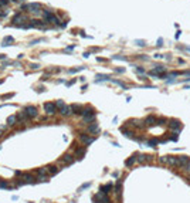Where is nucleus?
I'll return each mask as SVG.
<instances>
[{"instance_id": "16", "label": "nucleus", "mask_w": 190, "mask_h": 203, "mask_svg": "<svg viewBox=\"0 0 190 203\" xmlns=\"http://www.w3.org/2000/svg\"><path fill=\"white\" fill-rule=\"evenodd\" d=\"M23 20H26V17H24L23 14H17V16H14V23H21Z\"/></svg>"}, {"instance_id": "7", "label": "nucleus", "mask_w": 190, "mask_h": 203, "mask_svg": "<svg viewBox=\"0 0 190 203\" xmlns=\"http://www.w3.org/2000/svg\"><path fill=\"white\" fill-rule=\"evenodd\" d=\"M165 71H166V68H165L163 66H155V68L152 70L150 74H152V75H159L160 72H165Z\"/></svg>"}, {"instance_id": "19", "label": "nucleus", "mask_w": 190, "mask_h": 203, "mask_svg": "<svg viewBox=\"0 0 190 203\" xmlns=\"http://www.w3.org/2000/svg\"><path fill=\"white\" fill-rule=\"evenodd\" d=\"M182 169H183V172H185V173L190 175V160H189V164H186V165H185V166H183Z\"/></svg>"}, {"instance_id": "21", "label": "nucleus", "mask_w": 190, "mask_h": 203, "mask_svg": "<svg viewBox=\"0 0 190 203\" xmlns=\"http://www.w3.org/2000/svg\"><path fill=\"white\" fill-rule=\"evenodd\" d=\"M55 173H58V169L57 168H54V166L48 168V175H55Z\"/></svg>"}, {"instance_id": "24", "label": "nucleus", "mask_w": 190, "mask_h": 203, "mask_svg": "<svg viewBox=\"0 0 190 203\" xmlns=\"http://www.w3.org/2000/svg\"><path fill=\"white\" fill-rule=\"evenodd\" d=\"M17 118H18V119H21V121H26V119L28 118V116H27L26 112H24V114H18V115H17Z\"/></svg>"}, {"instance_id": "3", "label": "nucleus", "mask_w": 190, "mask_h": 203, "mask_svg": "<svg viewBox=\"0 0 190 203\" xmlns=\"http://www.w3.org/2000/svg\"><path fill=\"white\" fill-rule=\"evenodd\" d=\"M82 115H84V121H85V122H91V121H94V118H95V112H94L92 110L82 111Z\"/></svg>"}, {"instance_id": "26", "label": "nucleus", "mask_w": 190, "mask_h": 203, "mask_svg": "<svg viewBox=\"0 0 190 203\" xmlns=\"http://www.w3.org/2000/svg\"><path fill=\"white\" fill-rule=\"evenodd\" d=\"M97 78L98 80H108L109 77H106V75H97Z\"/></svg>"}, {"instance_id": "4", "label": "nucleus", "mask_w": 190, "mask_h": 203, "mask_svg": "<svg viewBox=\"0 0 190 203\" xmlns=\"http://www.w3.org/2000/svg\"><path fill=\"white\" fill-rule=\"evenodd\" d=\"M190 158L189 156H186V155H182V156H177V168H183L186 164H189Z\"/></svg>"}, {"instance_id": "32", "label": "nucleus", "mask_w": 190, "mask_h": 203, "mask_svg": "<svg viewBox=\"0 0 190 203\" xmlns=\"http://www.w3.org/2000/svg\"><path fill=\"white\" fill-rule=\"evenodd\" d=\"M187 50H189V51H190V47H187Z\"/></svg>"}, {"instance_id": "31", "label": "nucleus", "mask_w": 190, "mask_h": 203, "mask_svg": "<svg viewBox=\"0 0 190 203\" xmlns=\"http://www.w3.org/2000/svg\"><path fill=\"white\" fill-rule=\"evenodd\" d=\"M156 144H158V141H150L149 142V145H156Z\"/></svg>"}, {"instance_id": "2", "label": "nucleus", "mask_w": 190, "mask_h": 203, "mask_svg": "<svg viewBox=\"0 0 190 203\" xmlns=\"http://www.w3.org/2000/svg\"><path fill=\"white\" fill-rule=\"evenodd\" d=\"M94 200H95L97 203H111L109 198H108L105 193H101V192H99L98 194H95V196H94Z\"/></svg>"}, {"instance_id": "25", "label": "nucleus", "mask_w": 190, "mask_h": 203, "mask_svg": "<svg viewBox=\"0 0 190 203\" xmlns=\"http://www.w3.org/2000/svg\"><path fill=\"white\" fill-rule=\"evenodd\" d=\"M55 106H58V108H62V106H64V102H62L61 100H60V101H57V104H55Z\"/></svg>"}, {"instance_id": "13", "label": "nucleus", "mask_w": 190, "mask_h": 203, "mask_svg": "<svg viewBox=\"0 0 190 203\" xmlns=\"http://www.w3.org/2000/svg\"><path fill=\"white\" fill-rule=\"evenodd\" d=\"M88 131L89 132H92V134H97V132H99V126H98L97 124H92V125H89L88 126Z\"/></svg>"}, {"instance_id": "14", "label": "nucleus", "mask_w": 190, "mask_h": 203, "mask_svg": "<svg viewBox=\"0 0 190 203\" xmlns=\"http://www.w3.org/2000/svg\"><path fill=\"white\" fill-rule=\"evenodd\" d=\"M145 122H146L148 125H153V124L156 122V118L153 116V115H150V116H148V118L145 119Z\"/></svg>"}, {"instance_id": "29", "label": "nucleus", "mask_w": 190, "mask_h": 203, "mask_svg": "<svg viewBox=\"0 0 190 203\" xmlns=\"http://www.w3.org/2000/svg\"><path fill=\"white\" fill-rule=\"evenodd\" d=\"M0 188H7V183H4V182H0Z\"/></svg>"}, {"instance_id": "23", "label": "nucleus", "mask_w": 190, "mask_h": 203, "mask_svg": "<svg viewBox=\"0 0 190 203\" xmlns=\"http://www.w3.org/2000/svg\"><path fill=\"white\" fill-rule=\"evenodd\" d=\"M135 160H136V159L133 158V156H132L131 159H128V160H126V166H131V165H133V164H135Z\"/></svg>"}, {"instance_id": "18", "label": "nucleus", "mask_w": 190, "mask_h": 203, "mask_svg": "<svg viewBox=\"0 0 190 203\" xmlns=\"http://www.w3.org/2000/svg\"><path fill=\"white\" fill-rule=\"evenodd\" d=\"M71 110L77 111V114H82V108H81L80 105H72V106H71Z\"/></svg>"}, {"instance_id": "9", "label": "nucleus", "mask_w": 190, "mask_h": 203, "mask_svg": "<svg viewBox=\"0 0 190 203\" xmlns=\"http://www.w3.org/2000/svg\"><path fill=\"white\" fill-rule=\"evenodd\" d=\"M71 162H72V156L71 155H64L60 159V164H71Z\"/></svg>"}, {"instance_id": "8", "label": "nucleus", "mask_w": 190, "mask_h": 203, "mask_svg": "<svg viewBox=\"0 0 190 203\" xmlns=\"http://www.w3.org/2000/svg\"><path fill=\"white\" fill-rule=\"evenodd\" d=\"M44 110H45V112L47 114H54L55 112V105L54 104H50V102H47L44 105Z\"/></svg>"}, {"instance_id": "22", "label": "nucleus", "mask_w": 190, "mask_h": 203, "mask_svg": "<svg viewBox=\"0 0 190 203\" xmlns=\"http://www.w3.org/2000/svg\"><path fill=\"white\" fill-rule=\"evenodd\" d=\"M121 188H122V180H118V183H116V189H115L116 193H119L121 192Z\"/></svg>"}, {"instance_id": "17", "label": "nucleus", "mask_w": 190, "mask_h": 203, "mask_svg": "<svg viewBox=\"0 0 190 203\" xmlns=\"http://www.w3.org/2000/svg\"><path fill=\"white\" fill-rule=\"evenodd\" d=\"M138 160H139V162H145V160H150V156H149V155H141Z\"/></svg>"}, {"instance_id": "20", "label": "nucleus", "mask_w": 190, "mask_h": 203, "mask_svg": "<svg viewBox=\"0 0 190 203\" xmlns=\"http://www.w3.org/2000/svg\"><path fill=\"white\" fill-rule=\"evenodd\" d=\"M16 116H14V115H11V116H9V118H7V124L9 125H14V122H16Z\"/></svg>"}, {"instance_id": "15", "label": "nucleus", "mask_w": 190, "mask_h": 203, "mask_svg": "<svg viewBox=\"0 0 190 203\" xmlns=\"http://www.w3.org/2000/svg\"><path fill=\"white\" fill-rule=\"evenodd\" d=\"M71 111H72V110H71V106L64 105V106H62V110H61V114H62V115H68V114L71 112Z\"/></svg>"}, {"instance_id": "30", "label": "nucleus", "mask_w": 190, "mask_h": 203, "mask_svg": "<svg viewBox=\"0 0 190 203\" xmlns=\"http://www.w3.org/2000/svg\"><path fill=\"white\" fill-rule=\"evenodd\" d=\"M138 46H145V41H136Z\"/></svg>"}, {"instance_id": "10", "label": "nucleus", "mask_w": 190, "mask_h": 203, "mask_svg": "<svg viewBox=\"0 0 190 203\" xmlns=\"http://www.w3.org/2000/svg\"><path fill=\"white\" fill-rule=\"evenodd\" d=\"M179 126H180V122H179L177 119H172V121H170V124H169V128H170V129H177Z\"/></svg>"}, {"instance_id": "12", "label": "nucleus", "mask_w": 190, "mask_h": 203, "mask_svg": "<svg viewBox=\"0 0 190 203\" xmlns=\"http://www.w3.org/2000/svg\"><path fill=\"white\" fill-rule=\"evenodd\" d=\"M112 189V183H108L105 186H101V193H109V190Z\"/></svg>"}, {"instance_id": "6", "label": "nucleus", "mask_w": 190, "mask_h": 203, "mask_svg": "<svg viewBox=\"0 0 190 203\" xmlns=\"http://www.w3.org/2000/svg\"><path fill=\"white\" fill-rule=\"evenodd\" d=\"M24 9L30 10V12H35V13H38V9H40V4H38V3H30V4L24 6Z\"/></svg>"}, {"instance_id": "11", "label": "nucleus", "mask_w": 190, "mask_h": 203, "mask_svg": "<svg viewBox=\"0 0 190 203\" xmlns=\"http://www.w3.org/2000/svg\"><path fill=\"white\" fill-rule=\"evenodd\" d=\"M81 141L88 145V144H92L94 142V138L92 136H87V135H81Z\"/></svg>"}, {"instance_id": "5", "label": "nucleus", "mask_w": 190, "mask_h": 203, "mask_svg": "<svg viewBox=\"0 0 190 203\" xmlns=\"http://www.w3.org/2000/svg\"><path fill=\"white\" fill-rule=\"evenodd\" d=\"M24 112H26V115H27V116H31V118H33V116H35V115L38 114V111H37V108H35V106H31V105H30V106H27Z\"/></svg>"}, {"instance_id": "28", "label": "nucleus", "mask_w": 190, "mask_h": 203, "mask_svg": "<svg viewBox=\"0 0 190 203\" xmlns=\"http://www.w3.org/2000/svg\"><path fill=\"white\" fill-rule=\"evenodd\" d=\"M158 122H159V125H163L165 122H166V119H165V118H160L159 121H158Z\"/></svg>"}, {"instance_id": "1", "label": "nucleus", "mask_w": 190, "mask_h": 203, "mask_svg": "<svg viewBox=\"0 0 190 203\" xmlns=\"http://www.w3.org/2000/svg\"><path fill=\"white\" fill-rule=\"evenodd\" d=\"M159 160L165 165H169V166H175L177 168V156H172V155H166V156H162L159 158Z\"/></svg>"}, {"instance_id": "27", "label": "nucleus", "mask_w": 190, "mask_h": 203, "mask_svg": "<svg viewBox=\"0 0 190 203\" xmlns=\"http://www.w3.org/2000/svg\"><path fill=\"white\" fill-rule=\"evenodd\" d=\"M136 71H138V72H141V74H143V72H145V70H143V68H141V67H136Z\"/></svg>"}]
</instances>
